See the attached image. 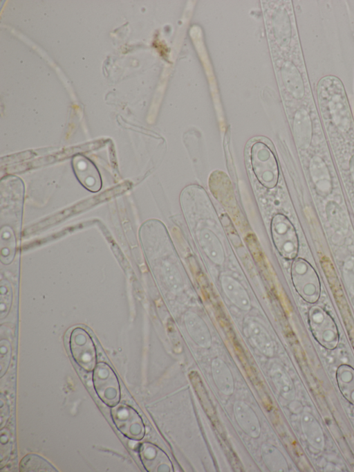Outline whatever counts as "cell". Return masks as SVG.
<instances>
[{
  "instance_id": "6da1fadb",
  "label": "cell",
  "mask_w": 354,
  "mask_h": 472,
  "mask_svg": "<svg viewBox=\"0 0 354 472\" xmlns=\"http://www.w3.org/2000/svg\"><path fill=\"white\" fill-rule=\"evenodd\" d=\"M250 160L253 171L260 183L268 188L275 185L277 165L268 145L261 140L254 142L251 146Z\"/></svg>"
},
{
  "instance_id": "7a4b0ae2",
  "label": "cell",
  "mask_w": 354,
  "mask_h": 472,
  "mask_svg": "<svg viewBox=\"0 0 354 472\" xmlns=\"http://www.w3.org/2000/svg\"><path fill=\"white\" fill-rule=\"evenodd\" d=\"M292 280L295 287L306 302L315 303L321 293V284L317 273L312 265L303 259L296 260L292 266Z\"/></svg>"
},
{
  "instance_id": "3957f363",
  "label": "cell",
  "mask_w": 354,
  "mask_h": 472,
  "mask_svg": "<svg viewBox=\"0 0 354 472\" xmlns=\"http://www.w3.org/2000/svg\"><path fill=\"white\" fill-rule=\"evenodd\" d=\"M93 386L101 401L109 407L119 403L120 389L118 377L105 363L96 364L93 373Z\"/></svg>"
},
{
  "instance_id": "277c9868",
  "label": "cell",
  "mask_w": 354,
  "mask_h": 472,
  "mask_svg": "<svg viewBox=\"0 0 354 472\" xmlns=\"http://www.w3.org/2000/svg\"><path fill=\"white\" fill-rule=\"evenodd\" d=\"M69 347L75 362L86 372L96 365V351L90 335L81 327L75 328L69 339Z\"/></svg>"
},
{
  "instance_id": "5b68a950",
  "label": "cell",
  "mask_w": 354,
  "mask_h": 472,
  "mask_svg": "<svg viewBox=\"0 0 354 472\" xmlns=\"http://www.w3.org/2000/svg\"><path fill=\"white\" fill-rule=\"evenodd\" d=\"M111 415L117 429L126 437L133 440L142 438L145 433L143 423L133 408L118 403L111 407Z\"/></svg>"
},
{
  "instance_id": "8992f818",
  "label": "cell",
  "mask_w": 354,
  "mask_h": 472,
  "mask_svg": "<svg viewBox=\"0 0 354 472\" xmlns=\"http://www.w3.org/2000/svg\"><path fill=\"white\" fill-rule=\"evenodd\" d=\"M309 320L316 338L326 347H333L337 342L335 325L328 313L319 306L309 311Z\"/></svg>"
},
{
  "instance_id": "52a82bcc",
  "label": "cell",
  "mask_w": 354,
  "mask_h": 472,
  "mask_svg": "<svg viewBox=\"0 0 354 472\" xmlns=\"http://www.w3.org/2000/svg\"><path fill=\"white\" fill-rule=\"evenodd\" d=\"M274 232L279 250L284 257L293 258L298 251V239L291 223L282 215L274 219Z\"/></svg>"
},
{
  "instance_id": "ba28073f",
  "label": "cell",
  "mask_w": 354,
  "mask_h": 472,
  "mask_svg": "<svg viewBox=\"0 0 354 472\" xmlns=\"http://www.w3.org/2000/svg\"><path fill=\"white\" fill-rule=\"evenodd\" d=\"M72 164L77 179L86 189L91 192H97L101 189L100 172L90 160L84 156H76Z\"/></svg>"
},
{
  "instance_id": "9c48e42d",
  "label": "cell",
  "mask_w": 354,
  "mask_h": 472,
  "mask_svg": "<svg viewBox=\"0 0 354 472\" xmlns=\"http://www.w3.org/2000/svg\"><path fill=\"white\" fill-rule=\"evenodd\" d=\"M236 419L243 429L252 437H258L261 433L259 419L250 406L243 402L237 401L234 406Z\"/></svg>"
},
{
  "instance_id": "30bf717a",
  "label": "cell",
  "mask_w": 354,
  "mask_h": 472,
  "mask_svg": "<svg viewBox=\"0 0 354 472\" xmlns=\"http://www.w3.org/2000/svg\"><path fill=\"white\" fill-rule=\"evenodd\" d=\"M185 322L189 334L196 344L203 347L210 346L211 335L202 318L197 314L189 312L186 314Z\"/></svg>"
},
{
  "instance_id": "8fae6325",
  "label": "cell",
  "mask_w": 354,
  "mask_h": 472,
  "mask_svg": "<svg viewBox=\"0 0 354 472\" xmlns=\"http://www.w3.org/2000/svg\"><path fill=\"white\" fill-rule=\"evenodd\" d=\"M221 286L227 297L234 305L243 310L250 309V298L240 283L231 277L223 276L221 278Z\"/></svg>"
},
{
  "instance_id": "7c38bea8",
  "label": "cell",
  "mask_w": 354,
  "mask_h": 472,
  "mask_svg": "<svg viewBox=\"0 0 354 472\" xmlns=\"http://www.w3.org/2000/svg\"><path fill=\"white\" fill-rule=\"evenodd\" d=\"M200 244L212 261L221 264L224 260V253L222 246L213 233L207 229L201 231L199 235Z\"/></svg>"
},
{
  "instance_id": "4fadbf2b",
  "label": "cell",
  "mask_w": 354,
  "mask_h": 472,
  "mask_svg": "<svg viewBox=\"0 0 354 472\" xmlns=\"http://www.w3.org/2000/svg\"><path fill=\"white\" fill-rule=\"evenodd\" d=\"M212 370L218 389L225 394H231L234 391V381L227 365L222 360L215 358L212 361Z\"/></svg>"
},
{
  "instance_id": "5bb4252c",
  "label": "cell",
  "mask_w": 354,
  "mask_h": 472,
  "mask_svg": "<svg viewBox=\"0 0 354 472\" xmlns=\"http://www.w3.org/2000/svg\"><path fill=\"white\" fill-rule=\"evenodd\" d=\"M250 337L255 346L264 354L271 356L272 343L266 330L259 324L251 323L248 327Z\"/></svg>"
},
{
  "instance_id": "9a60e30c",
  "label": "cell",
  "mask_w": 354,
  "mask_h": 472,
  "mask_svg": "<svg viewBox=\"0 0 354 472\" xmlns=\"http://www.w3.org/2000/svg\"><path fill=\"white\" fill-rule=\"evenodd\" d=\"M19 471L21 472L58 471L48 461L36 454L25 455L20 461Z\"/></svg>"
},
{
  "instance_id": "2e32d148",
  "label": "cell",
  "mask_w": 354,
  "mask_h": 472,
  "mask_svg": "<svg viewBox=\"0 0 354 472\" xmlns=\"http://www.w3.org/2000/svg\"><path fill=\"white\" fill-rule=\"evenodd\" d=\"M165 277L167 278V280L169 284L172 286L174 288H178V286L180 284V275L178 273H176V271L174 269H171V267H168L167 269H165Z\"/></svg>"
}]
</instances>
